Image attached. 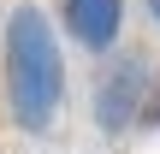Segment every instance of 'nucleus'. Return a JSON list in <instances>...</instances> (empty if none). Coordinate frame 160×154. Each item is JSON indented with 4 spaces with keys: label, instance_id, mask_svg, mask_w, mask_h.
<instances>
[{
    "label": "nucleus",
    "instance_id": "nucleus-2",
    "mask_svg": "<svg viewBox=\"0 0 160 154\" xmlns=\"http://www.w3.org/2000/svg\"><path fill=\"white\" fill-rule=\"evenodd\" d=\"M154 53L142 47H119L95 65V83H89V125L107 137V142H125L142 131V107H148V89H154Z\"/></svg>",
    "mask_w": 160,
    "mask_h": 154
},
{
    "label": "nucleus",
    "instance_id": "nucleus-3",
    "mask_svg": "<svg viewBox=\"0 0 160 154\" xmlns=\"http://www.w3.org/2000/svg\"><path fill=\"white\" fill-rule=\"evenodd\" d=\"M125 18H131V0H59V6H53L59 36H65L77 53H89L95 65L125 47Z\"/></svg>",
    "mask_w": 160,
    "mask_h": 154
},
{
    "label": "nucleus",
    "instance_id": "nucleus-4",
    "mask_svg": "<svg viewBox=\"0 0 160 154\" xmlns=\"http://www.w3.org/2000/svg\"><path fill=\"white\" fill-rule=\"evenodd\" d=\"M142 131H160V65H154V89H148V107H142Z\"/></svg>",
    "mask_w": 160,
    "mask_h": 154
},
{
    "label": "nucleus",
    "instance_id": "nucleus-1",
    "mask_svg": "<svg viewBox=\"0 0 160 154\" xmlns=\"http://www.w3.org/2000/svg\"><path fill=\"white\" fill-rule=\"evenodd\" d=\"M0 101H6L12 131L24 137H48L71 101L65 36L36 0H18L0 24Z\"/></svg>",
    "mask_w": 160,
    "mask_h": 154
},
{
    "label": "nucleus",
    "instance_id": "nucleus-5",
    "mask_svg": "<svg viewBox=\"0 0 160 154\" xmlns=\"http://www.w3.org/2000/svg\"><path fill=\"white\" fill-rule=\"evenodd\" d=\"M142 12H148V24L160 30V0H142Z\"/></svg>",
    "mask_w": 160,
    "mask_h": 154
}]
</instances>
